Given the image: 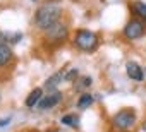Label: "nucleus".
I'll return each mask as SVG.
<instances>
[{
    "instance_id": "nucleus-1",
    "label": "nucleus",
    "mask_w": 146,
    "mask_h": 132,
    "mask_svg": "<svg viewBox=\"0 0 146 132\" xmlns=\"http://www.w3.org/2000/svg\"><path fill=\"white\" fill-rule=\"evenodd\" d=\"M60 17V7L55 4H45L41 5L35 14V24L40 29H48L52 24H55Z\"/></svg>"
},
{
    "instance_id": "nucleus-2",
    "label": "nucleus",
    "mask_w": 146,
    "mask_h": 132,
    "mask_svg": "<svg viewBox=\"0 0 146 132\" xmlns=\"http://www.w3.org/2000/svg\"><path fill=\"white\" fill-rule=\"evenodd\" d=\"M74 41H76V45H78L79 50H83V51H93L95 46H96V43H98V38H96L95 33H91L88 29H79L76 33Z\"/></svg>"
},
{
    "instance_id": "nucleus-3",
    "label": "nucleus",
    "mask_w": 146,
    "mask_h": 132,
    "mask_svg": "<svg viewBox=\"0 0 146 132\" xmlns=\"http://www.w3.org/2000/svg\"><path fill=\"white\" fill-rule=\"evenodd\" d=\"M112 122H113V125L117 129H129L136 122V113L131 108H124L119 113H115V117L112 118Z\"/></svg>"
},
{
    "instance_id": "nucleus-4",
    "label": "nucleus",
    "mask_w": 146,
    "mask_h": 132,
    "mask_svg": "<svg viewBox=\"0 0 146 132\" xmlns=\"http://www.w3.org/2000/svg\"><path fill=\"white\" fill-rule=\"evenodd\" d=\"M45 36L48 41L52 43H57V41H62L67 38V26L60 21H57L55 24H52L48 29H45Z\"/></svg>"
},
{
    "instance_id": "nucleus-5",
    "label": "nucleus",
    "mask_w": 146,
    "mask_h": 132,
    "mask_svg": "<svg viewBox=\"0 0 146 132\" xmlns=\"http://www.w3.org/2000/svg\"><path fill=\"white\" fill-rule=\"evenodd\" d=\"M144 34V26L137 21V19H132L127 22V26L124 28V36L129 38V40H137Z\"/></svg>"
},
{
    "instance_id": "nucleus-6",
    "label": "nucleus",
    "mask_w": 146,
    "mask_h": 132,
    "mask_svg": "<svg viewBox=\"0 0 146 132\" xmlns=\"http://www.w3.org/2000/svg\"><path fill=\"white\" fill-rule=\"evenodd\" d=\"M125 71H127V76L132 79V81H143L144 79V74H143V69L139 67V65L136 62H127L125 63Z\"/></svg>"
},
{
    "instance_id": "nucleus-7",
    "label": "nucleus",
    "mask_w": 146,
    "mask_h": 132,
    "mask_svg": "<svg viewBox=\"0 0 146 132\" xmlns=\"http://www.w3.org/2000/svg\"><path fill=\"white\" fill-rule=\"evenodd\" d=\"M60 98H62V94H60L58 91H53V93H50L48 96L41 98V101L38 103V106H40L41 110H48V108L55 106V105H57V103L60 101Z\"/></svg>"
},
{
    "instance_id": "nucleus-8",
    "label": "nucleus",
    "mask_w": 146,
    "mask_h": 132,
    "mask_svg": "<svg viewBox=\"0 0 146 132\" xmlns=\"http://www.w3.org/2000/svg\"><path fill=\"white\" fill-rule=\"evenodd\" d=\"M41 98H43V91H41L40 88L33 89V91L28 94V98H26V106H28V108H33V106H36V105L41 101Z\"/></svg>"
},
{
    "instance_id": "nucleus-9",
    "label": "nucleus",
    "mask_w": 146,
    "mask_h": 132,
    "mask_svg": "<svg viewBox=\"0 0 146 132\" xmlns=\"http://www.w3.org/2000/svg\"><path fill=\"white\" fill-rule=\"evenodd\" d=\"M12 57V51L11 48L5 45V43H0V67H4V65H7V62L11 60Z\"/></svg>"
},
{
    "instance_id": "nucleus-10",
    "label": "nucleus",
    "mask_w": 146,
    "mask_h": 132,
    "mask_svg": "<svg viewBox=\"0 0 146 132\" xmlns=\"http://www.w3.org/2000/svg\"><path fill=\"white\" fill-rule=\"evenodd\" d=\"M131 9H132V12L137 14L141 19H146V4H144V2H134V4L131 5Z\"/></svg>"
},
{
    "instance_id": "nucleus-11",
    "label": "nucleus",
    "mask_w": 146,
    "mask_h": 132,
    "mask_svg": "<svg viewBox=\"0 0 146 132\" xmlns=\"http://www.w3.org/2000/svg\"><path fill=\"white\" fill-rule=\"evenodd\" d=\"M91 103H93V96H91L90 93L81 94V96H79V100H78V106H79V108H88Z\"/></svg>"
},
{
    "instance_id": "nucleus-12",
    "label": "nucleus",
    "mask_w": 146,
    "mask_h": 132,
    "mask_svg": "<svg viewBox=\"0 0 146 132\" xmlns=\"http://www.w3.org/2000/svg\"><path fill=\"white\" fill-rule=\"evenodd\" d=\"M64 74H65V72H58V74L52 76V77H50V79H48V81L45 82V86H46L48 89H53V88H55V86H57V84H58V82L62 81V76H64Z\"/></svg>"
},
{
    "instance_id": "nucleus-13",
    "label": "nucleus",
    "mask_w": 146,
    "mask_h": 132,
    "mask_svg": "<svg viewBox=\"0 0 146 132\" xmlns=\"http://www.w3.org/2000/svg\"><path fill=\"white\" fill-rule=\"evenodd\" d=\"M62 123L64 125H70V127H76L79 123V117H76V115H64L62 117Z\"/></svg>"
},
{
    "instance_id": "nucleus-14",
    "label": "nucleus",
    "mask_w": 146,
    "mask_h": 132,
    "mask_svg": "<svg viewBox=\"0 0 146 132\" xmlns=\"http://www.w3.org/2000/svg\"><path fill=\"white\" fill-rule=\"evenodd\" d=\"M11 120H12L11 117H5L4 120H0V127H4V125H7V123H11Z\"/></svg>"
},
{
    "instance_id": "nucleus-15",
    "label": "nucleus",
    "mask_w": 146,
    "mask_h": 132,
    "mask_svg": "<svg viewBox=\"0 0 146 132\" xmlns=\"http://www.w3.org/2000/svg\"><path fill=\"white\" fill-rule=\"evenodd\" d=\"M4 40H5V36H4L2 33H0V43H4Z\"/></svg>"
},
{
    "instance_id": "nucleus-16",
    "label": "nucleus",
    "mask_w": 146,
    "mask_h": 132,
    "mask_svg": "<svg viewBox=\"0 0 146 132\" xmlns=\"http://www.w3.org/2000/svg\"><path fill=\"white\" fill-rule=\"evenodd\" d=\"M141 129H143V132H146V120L143 122V127H141Z\"/></svg>"
}]
</instances>
